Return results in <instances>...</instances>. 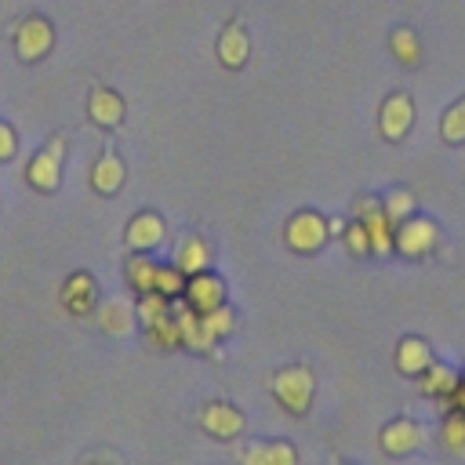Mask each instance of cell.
<instances>
[{
	"instance_id": "cell-27",
	"label": "cell",
	"mask_w": 465,
	"mask_h": 465,
	"mask_svg": "<svg viewBox=\"0 0 465 465\" xmlns=\"http://www.w3.org/2000/svg\"><path fill=\"white\" fill-rule=\"evenodd\" d=\"M440 134H443V142H450V145H461V142H465V98H458V102L443 113Z\"/></svg>"
},
{
	"instance_id": "cell-11",
	"label": "cell",
	"mask_w": 465,
	"mask_h": 465,
	"mask_svg": "<svg viewBox=\"0 0 465 465\" xmlns=\"http://www.w3.org/2000/svg\"><path fill=\"white\" fill-rule=\"evenodd\" d=\"M163 232H167L163 229V218L156 211H142V214H134L127 222V247L138 251V254H149L153 247H160Z\"/></svg>"
},
{
	"instance_id": "cell-14",
	"label": "cell",
	"mask_w": 465,
	"mask_h": 465,
	"mask_svg": "<svg viewBox=\"0 0 465 465\" xmlns=\"http://www.w3.org/2000/svg\"><path fill=\"white\" fill-rule=\"evenodd\" d=\"M418 443H421V425L411 418H396L381 429V450L392 458H407L411 450H418Z\"/></svg>"
},
{
	"instance_id": "cell-19",
	"label": "cell",
	"mask_w": 465,
	"mask_h": 465,
	"mask_svg": "<svg viewBox=\"0 0 465 465\" xmlns=\"http://www.w3.org/2000/svg\"><path fill=\"white\" fill-rule=\"evenodd\" d=\"M174 265L185 272V276H196V272H207L211 265V247L203 243V236H182L178 251H174Z\"/></svg>"
},
{
	"instance_id": "cell-23",
	"label": "cell",
	"mask_w": 465,
	"mask_h": 465,
	"mask_svg": "<svg viewBox=\"0 0 465 465\" xmlns=\"http://www.w3.org/2000/svg\"><path fill=\"white\" fill-rule=\"evenodd\" d=\"M134 316L142 320L145 331H153L156 323H163V320L171 316V298H163V294H156V291L138 294V309H134Z\"/></svg>"
},
{
	"instance_id": "cell-1",
	"label": "cell",
	"mask_w": 465,
	"mask_h": 465,
	"mask_svg": "<svg viewBox=\"0 0 465 465\" xmlns=\"http://www.w3.org/2000/svg\"><path fill=\"white\" fill-rule=\"evenodd\" d=\"M312 389H316V378H312V371L302 367V363L280 367L276 378H272V396H276L291 414H305V411H309Z\"/></svg>"
},
{
	"instance_id": "cell-22",
	"label": "cell",
	"mask_w": 465,
	"mask_h": 465,
	"mask_svg": "<svg viewBox=\"0 0 465 465\" xmlns=\"http://www.w3.org/2000/svg\"><path fill=\"white\" fill-rule=\"evenodd\" d=\"M389 47H392L396 62H403V65H418V62H421L418 33H414V29H407V25H396V29L389 33Z\"/></svg>"
},
{
	"instance_id": "cell-20",
	"label": "cell",
	"mask_w": 465,
	"mask_h": 465,
	"mask_svg": "<svg viewBox=\"0 0 465 465\" xmlns=\"http://www.w3.org/2000/svg\"><path fill=\"white\" fill-rule=\"evenodd\" d=\"M418 381H421V392H425V396L450 400V396H454V389L461 385V374H458L454 367H447V363H432Z\"/></svg>"
},
{
	"instance_id": "cell-18",
	"label": "cell",
	"mask_w": 465,
	"mask_h": 465,
	"mask_svg": "<svg viewBox=\"0 0 465 465\" xmlns=\"http://www.w3.org/2000/svg\"><path fill=\"white\" fill-rule=\"evenodd\" d=\"M174 320H178V334H182V345L185 349H211L214 345V338L207 334V327H203V316L200 312H193L185 302L182 305H174Z\"/></svg>"
},
{
	"instance_id": "cell-10",
	"label": "cell",
	"mask_w": 465,
	"mask_h": 465,
	"mask_svg": "<svg viewBox=\"0 0 465 465\" xmlns=\"http://www.w3.org/2000/svg\"><path fill=\"white\" fill-rule=\"evenodd\" d=\"M200 425L214 440H236L243 432V414L232 403H207L200 411Z\"/></svg>"
},
{
	"instance_id": "cell-9",
	"label": "cell",
	"mask_w": 465,
	"mask_h": 465,
	"mask_svg": "<svg viewBox=\"0 0 465 465\" xmlns=\"http://www.w3.org/2000/svg\"><path fill=\"white\" fill-rule=\"evenodd\" d=\"M240 465H298V450L283 440H254L236 450Z\"/></svg>"
},
{
	"instance_id": "cell-32",
	"label": "cell",
	"mask_w": 465,
	"mask_h": 465,
	"mask_svg": "<svg viewBox=\"0 0 465 465\" xmlns=\"http://www.w3.org/2000/svg\"><path fill=\"white\" fill-rule=\"evenodd\" d=\"M450 407H458V411H465V378H461V385L454 389V396H450Z\"/></svg>"
},
{
	"instance_id": "cell-2",
	"label": "cell",
	"mask_w": 465,
	"mask_h": 465,
	"mask_svg": "<svg viewBox=\"0 0 465 465\" xmlns=\"http://www.w3.org/2000/svg\"><path fill=\"white\" fill-rule=\"evenodd\" d=\"M436 240H440L436 222L418 218V214H411L407 222H400V225L392 229V251L403 254V258H425V254L436 247Z\"/></svg>"
},
{
	"instance_id": "cell-33",
	"label": "cell",
	"mask_w": 465,
	"mask_h": 465,
	"mask_svg": "<svg viewBox=\"0 0 465 465\" xmlns=\"http://www.w3.org/2000/svg\"><path fill=\"white\" fill-rule=\"evenodd\" d=\"M84 465H116L113 458H105V461H84Z\"/></svg>"
},
{
	"instance_id": "cell-26",
	"label": "cell",
	"mask_w": 465,
	"mask_h": 465,
	"mask_svg": "<svg viewBox=\"0 0 465 465\" xmlns=\"http://www.w3.org/2000/svg\"><path fill=\"white\" fill-rule=\"evenodd\" d=\"M153 291L156 294H163V298H182L185 294V272L171 262V265H156V283H153Z\"/></svg>"
},
{
	"instance_id": "cell-8",
	"label": "cell",
	"mask_w": 465,
	"mask_h": 465,
	"mask_svg": "<svg viewBox=\"0 0 465 465\" xmlns=\"http://www.w3.org/2000/svg\"><path fill=\"white\" fill-rule=\"evenodd\" d=\"M411 124H414V102H411V94H403V91L389 94V98L381 102V113H378L381 134H385L389 142H400V138L411 131Z\"/></svg>"
},
{
	"instance_id": "cell-28",
	"label": "cell",
	"mask_w": 465,
	"mask_h": 465,
	"mask_svg": "<svg viewBox=\"0 0 465 465\" xmlns=\"http://www.w3.org/2000/svg\"><path fill=\"white\" fill-rule=\"evenodd\" d=\"M381 207H385V214H389V222H392V229H396L400 222H407V218L414 214V196H411L407 189H392V193L381 200Z\"/></svg>"
},
{
	"instance_id": "cell-16",
	"label": "cell",
	"mask_w": 465,
	"mask_h": 465,
	"mask_svg": "<svg viewBox=\"0 0 465 465\" xmlns=\"http://www.w3.org/2000/svg\"><path fill=\"white\" fill-rule=\"evenodd\" d=\"M87 116L98 124V127H120L124 120V98L109 87H94L87 94Z\"/></svg>"
},
{
	"instance_id": "cell-15",
	"label": "cell",
	"mask_w": 465,
	"mask_h": 465,
	"mask_svg": "<svg viewBox=\"0 0 465 465\" xmlns=\"http://www.w3.org/2000/svg\"><path fill=\"white\" fill-rule=\"evenodd\" d=\"M247 58H251V36H247V29L240 22H229L222 29V36H218V62L225 69H243Z\"/></svg>"
},
{
	"instance_id": "cell-29",
	"label": "cell",
	"mask_w": 465,
	"mask_h": 465,
	"mask_svg": "<svg viewBox=\"0 0 465 465\" xmlns=\"http://www.w3.org/2000/svg\"><path fill=\"white\" fill-rule=\"evenodd\" d=\"M232 323H236V320H232V309H229V305H218L214 312L203 316V327H207V334H211L214 341H222V338L232 331Z\"/></svg>"
},
{
	"instance_id": "cell-25",
	"label": "cell",
	"mask_w": 465,
	"mask_h": 465,
	"mask_svg": "<svg viewBox=\"0 0 465 465\" xmlns=\"http://www.w3.org/2000/svg\"><path fill=\"white\" fill-rule=\"evenodd\" d=\"M440 436H443V447H447L454 458H465V411L454 407V411L443 418Z\"/></svg>"
},
{
	"instance_id": "cell-31",
	"label": "cell",
	"mask_w": 465,
	"mask_h": 465,
	"mask_svg": "<svg viewBox=\"0 0 465 465\" xmlns=\"http://www.w3.org/2000/svg\"><path fill=\"white\" fill-rule=\"evenodd\" d=\"M15 131L7 127V124H0V160H11L15 156Z\"/></svg>"
},
{
	"instance_id": "cell-13",
	"label": "cell",
	"mask_w": 465,
	"mask_h": 465,
	"mask_svg": "<svg viewBox=\"0 0 465 465\" xmlns=\"http://www.w3.org/2000/svg\"><path fill=\"white\" fill-rule=\"evenodd\" d=\"M429 367H432V349H429V341L418 338V334L400 338V345H396V371L407 374V378H421Z\"/></svg>"
},
{
	"instance_id": "cell-30",
	"label": "cell",
	"mask_w": 465,
	"mask_h": 465,
	"mask_svg": "<svg viewBox=\"0 0 465 465\" xmlns=\"http://www.w3.org/2000/svg\"><path fill=\"white\" fill-rule=\"evenodd\" d=\"M345 247L356 254V258H367L371 254V236H367V229H363V222H349L345 225Z\"/></svg>"
},
{
	"instance_id": "cell-24",
	"label": "cell",
	"mask_w": 465,
	"mask_h": 465,
	"mask_svg": "<svg viewBox=\"0 0 465 465\" xmlns=\"http://www.w3.org/2000/svg\"><path fill=\"white\" fill-rule=\"evenodd\" d=\"M127 283H131V291L149 294V291H153V283H156V262L134 251V254L127 258Z\"/></svg>"
},
{
	"instance_id": "cell-3",
	"label": "cell",
	"mask_w": 465,
	"mask_h": 465,
	"mask_svg": "<svg viewBox=\"0 0 465 465\" xmlns=\"http://www.w3.org/2000/svg\"><path fill=\"white\" fill-rule=\"evenodd\" d=\"M327 236H331L327 218L316 214V211H298V214H291L287 232H283L287 247L298 251V254H312V251H320V247L327 243Z\"/></svg>"
},
{
	"instance_id": "cell-4",
	"label": "cell",
	"mask_w": 465,
	"mask_h": 465,
	"mask_svg": "<svg viewBox=\"0 0 465 465\" xmlns=\"http://www.w3.org/2000/svg\"><path fill=\"white\" fill-rule=\"evenodd\" d=\"M51 44H54V29H51V22L44 15H29V18L18 22V29H15V54L22 62L44 58L51 51Z\"/></svg>"
},
{
	"instance_id": "cell-17",
	"label": "cell",
	"mask_w": 465,
	"mask_h": 465,
	"mask_svg": "<svg viewBox=\"0 0 465 465\" xmlns=\"http://www.w3.org/2000/svg\"><path fill=\"white\" fill-rule=\"evenodd\" d=\"M91 185H94V193H102V196H113V193L124 185V160H120L113 149H105V153L94 160V167H91Z\"/></svg>"
},
{
	"instance_id": "cell-6",
	"label": "cell",
	"mask_w": 465,
	"mask_h": 465,
	"mask_svg": "<svg viewBox=\"0 0 465 465\" xmlns=\"http://www.w3.org/2000/svg\"><path fill=\"white\" fill-rule=\"evenodd\" d=\"M356 222H363L367 236H371V254L381 258V254L392 251V222H389V214H385V207H381L378 196H360Z\"/></svg>"
},
{
	"instance_id": "cell-21",
	"label": "cell",
	"mask_w": 465,
	"mask_h": 465,
	"mask_svg": "<svg viewBox=\"0 0 465 465\" xmlns=\"http://www.w3.org/2000/svg\"><path fill=\"white\" fill-rule=\"evenodd\" d=\"M138 316H134V309L127 305V302H102V309H98V323H102V331L105 334H127L131 331V323H134Z\"/></svg>"
},
{
	"instance_id": "cell-7",
	"label": "cell",
	"mask_w": 465,
	"mask_h": 465,
	"mask_svg": "<svg viewBox=\"0 0 465 465\" xmlns=\"http://www.w3.org/2000/svg\"><path fill=\"white\" fill-rule=\"evenodd\" d=\"M185 305L193 309V312H200V316H207V312H214L218 305H225V283L214 276V272H196V276H189L185 280Z\"/></svg>"
},
{
	"instance_id": "cell-5",
	"label": "cell",
	"mask_w": 465,
	"mask_h": 465,
	"mask_svg": "<svg viewBox=\"0 0 465 465\" xmlns=\"http://www.w3.org/2000/svg\"><path fill=\"white\" fill-rule=\"evenodd\" d=\"M62 156H65V142H62V138H51V142L29 160V167H25L29 185L40 189V193H54L58 182H62Z\"/></svg>"
},
{
	"instance_id": "cell-12",
	"label": "cell",
	"mask_w": 465,
	"mask_h": 465,
	"mask_svg": "<svg viewBox=\"0 0 465 465\" xmlns=\"http://www.w3.org/2000/svg\"><path fill=\"white\" fill-rule=\"evenodd\" d=\"M62 305H65L73 316H87V312H94V305H98L94 276H91V272H73V276L62 283Z\"/></svg>"
}]
</instances>
